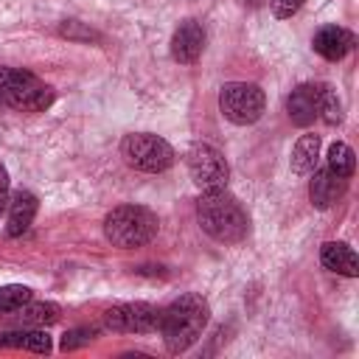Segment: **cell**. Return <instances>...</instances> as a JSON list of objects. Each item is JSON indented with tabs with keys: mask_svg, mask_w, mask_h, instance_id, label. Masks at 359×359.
Wrapping results in <instances>:
<instances>
[{
	"mask_svg": "<svg viewBox=\"0 0 359 359\" xmlns=\"http://www.w3.org/2000/svg\"><path fill=\"white\" fill-rule=\"evenodd\" d=\"M210 317L208 300L202 294H180L177 300H171L165 309H160V334L163 342L168 348V353H182L188 351L205 331Z\"/></svg>",
	"mask_w": 359,
	"mask_h": 359,
	"instance_id": "obj_1",
	"label": "cell"
},
{
	"mask_svg": "<svg viewBox=\"0 0 359 359\" xmlns=\"http://www.w3.org/2000/svg\"><path fill=\"white\" fill-rule=\"evenodd\" d=\"M196 219H199V227L222 244H238L250 230L247 210L224 188L202 191V196L196 202Z\"/></svg>",
	"mask_w": 359,
	"mask_h": 359,
	"instance_id": "obj_2",
	"label": "cell"
},
{
	"mask_svg": "<svg viewBox=\"0 0 359 359\" xmlns=\"http://www.w3.org/2000/svg\"><path fill=\"white\" fill-rule=\"evenodd\" d=\"M157 230H160L157 213H151L143 205H118L104 219V236L121 250H135L149 244L157 236Z\"/></svg>",
	"mask_w": 359,
	"mask_h": 359,
	"instance_id": "obj_3",
	"label": "cell"
},
{
	"mask_svg": "<svg viewBox=\"0 0 359 359\" xmlns=\"http://www.w3.org/2000/svg\"><path fill=\"white\" fill-rule=\"evenodd\" d=\"M0 101L20 112H42L53 104V90L42 84L28 70L3 67L0 73Z\"/></svg>",
	"mask_w": 359,
	"mask_h": 359,
	"instance_id": "obj_4",
	"label": "cell"
},
{
	"mask_svg": "<svg viewBox=\"0 0 359 359\" xmlns=\"http://www.w3.org/2000/svg\"><path fill=\"white\" fill-rule=\"evenodd\" d=\"M121 154L132 168L146 171V174H160V171L171 168V163H174L171 143L163 140L160 135H151V132L126 135L121 143Z\"/></svg>",
	"mask_w": 359,
	"mask_h": 359,
	"instance_id": "obj_5",
	"label": "cell"
},
{
	"mask_svg": "<svg viewBox=\"0 0 359 359\" xmlns=\"http://www.w3.org/2000/svg\"><path fill=\"white\" fill-rule=\"evenodd\" d=\"M264 107H266L264 90L250 81H230L219 93V109L236 126L255 123L264 115Z\"/></svg>",
	"mask_w": 359,
	"mask_h": 359,
	"instance_id": "obj_6",
	"label": "cell"
},
{
	"mask_svg": "<svg viewBox=\"0 0 359 359\" xmlns=\"http://www.w3.org/2000/svg\"><path fill=\"white\" fill-rule=\"evenodd\" d=\"M185 163H188V174L194 180L196 188L202 191H219L227 185V177H230V165L224 160V154L208 143H196L191 146V151L185 154Z\"/></svg>",
	"mask_w": 359,
	"mask_h": 359,
	"instance_id": "obj_7",
	"label": "cell"
},
{
	"mask_svg": "<svg viewBox=\"0 0 359 359\" xmlns=\"http://www.w3.org/2000/svg\"><path fill=\"white\" fill-rule=\"evenodd\" d=\"M104 328L112 334H151L160 328V309L151 303H121L104 311Z\"/></svg>",
	"mask_w": 359,
	"mask_h": 359,
	"instance_id": "obj_8",
	"label": "cell"
},
{
	"mask_svg": "<svg viewBox=\"0 0 359 359\" xmlns=\"http://www.w3.org/2000/svg\"><path fill=\"white\" fill-rule=\"evenodd\" d=\"M205 48V31L196 20H182L171 36V56L180 65H194Z\"/></svg>",
	"mask_w": 359,
	"mask_h": 359,
	"instance_id": "obj_9",
	"label": "cell"
},
{
	"mask_svg": "<svg viewBox=\"0 0 359 359\" xmlns=\"http://www.w3.org/2000/svg\"><path fill=\"white\" fill-rule=\"evenodd\" d=\"M286 112L294 126H311L320 118V84H300L286 98Z\"/></svg>",
	"mask_w": 359,
	"mask_h": 359,
	"instance_id": "obj_10",
	"label": "cell"
},
{
	"mask_svg": "<svg viewBox=\"0 0 359 359\" xmlns=\"http://www.w3.org/2000/svg\"><path fill=\"white\" fill-rule=\"evenodd\" d=\"M311 174L314 177L309 182V199H311L314 208L325 210V208H331L345 194V177H337L328 168H314Z\"/></svg>",
	"mask_w": 359,
	"mask_h": 359,
	"instance_id": "obj_11",
	"label": "cell"
},
{
	"mask_svg": "<svg viewBox=\"0 0 359 359\" xmlns=\"http://www.w3.org/2000/svg\"><path fill=\"white\" fill-rule=\"evenodd\" d=\"M36 196L31 194V191H14L11 196H8V219H6V233L11 236V238H17V236H22L28 227H31V222H34V216H36Z\"/></svg>",
	"mask_w": 359,
	"mask_h": 359,
	"instance_id": "obj_12",
	"label": "cell"
},
{
	"mask_svg": "<svg viewBox=\"0 0 359 359\" xmlns=\"http://www.w3.org/2000/svg\"><path fill=\"white\" fill-rule=\"evenodd\" d=\"M311 45H314V50H317L323 59L339 62V59L353 48V34H348V31L339 28V25H323V28L314 34Z\"/></svg>",
	"mask_w": 359,
	"mask_h": 359,
	"instance_id": "obj_13",
	"label": "cell"
},
{
	"mask_svg": "<svg viewBox=\"0 0 359 359\" xmlns=\"http://www.w3.org/2000/svg\"><path fill=\"white\" fill-rule=\"evenodd\" d=\"M320 261L325 269H331L337 275H348V278L359 275V258L345 241H325L320 250Z\"/></svg>",
	"mask_w": 359,
	"mask_h": 359,
	"instance_id": "obj_14",
	"label": "cell"
},
{
	"mask_svg": "<svg viewBox=\"0 0 359 359\" xmlns=\"http://www.w3.org/2000/svg\"><path fill=\"white\" fill-rule=\"evenodd\" d=\"M11 317H14V323L20 328H45V325L59 320V306L56 303H31L28 300L20 309H14Z\"/></svg>",
	"mask_w": 359,
	"mask_h": 359,
	"instance_id": "obj_15",
	"label": "cell"
},
{
	"mask_svg": "<svg viewBox=\"0 0 359 359\" xmlns=\"http://www.w3.org/2000/svg\"><path fill=\"white\" fill-rule=\"evenodd\" d=\"M0 348H22V351H34V353H48L50 351V337L42 328L3 331L0 334Z\"/></svg>",
	"mask_w": 359,
	"mask_h": 359,
	"instance_id": "obj_16",
	"label": "cell"
},
{
	"mask_svg": "<svg viewBox=\"0 0 359 359\" xmlns=\"http://www.w3.org/2000/svg\"><path fill=\"white\" fill-rule=\"evenodd\" d=\"M317 157H320V137L317 135H303L292 149V171L297 177L311 174L317 168Z\"/></svg>",
	"mask_w": 359,
	"mask_h": 359,
	"instance_id": "obj_17",
	"label": "cell"
},
{
	"mask_svg": "<svg viewBox=\"0 0 359 359\" xmlns=\"http://www.w3.org/2000/svg\"><path fill=\"white\" fill-rule=\"evenodd\" d=\"M325 168L328 171H334L337 177H351L353 174V168H356V157H353V149L348 146V143H331V149H328V157H325Z\"/></svg>",
	"mask_w": 359,
	"mask_h": 359,
	"instance_id": "obj_18",
	"label": "cell"
},
{
	"mask_svg": "<svg viewBox=\"0 0 359 359\" xmlns=\"http://www.w3.org/2000/svg\"><path fill=\"white\" fill-rule=\"evenodd\" d=\"M28 300H31V289L28 286H22V283L0 286V314H11L14 309H20Z\"/></svg>",
	"mask_w": 359,
	"mask_h": 359,
	"instance_id": "obj_19",
	"label": "cell"
},
{
	"mask_svg": "<svg viewBox=\"0 0 359 359\" xmlns=\"http://www.w3.org/2000/svg\"><path fill=\"white\" fill-rule=\"evenodd\" d=\"M320 118H323L325 123H339V118H342L339 95H337V90H331L328 84H320Z\"/></svg>",
	"mask_w": 359,
	"mask_h": 359,
	"instance_id": "obj_20",
	"label": "cell"
},
{
	"mask_svg": "<svg viewBox=\"0 0 359 359\" xmlns=\"http://www.w3.org/2000/svg\"><path fill=\"white\" fill-rule=\"evenodd\" d=\"M95 328H73V331H67L65 337H62V351H76V348H81V345H87V342H93L95 339Z\"/></svg>",
	"mask_w": 359,
	"mask_h": 359,
	"instance_id": "obj_21",
	"label": "cell"
},
{
	"mask_svg": "<svg viewBox=\"0 0 359 359\" xmlns=\"http://www.w3.org/2000/svg\"><path fill=\"white\" fill-rule=\"evenodd\" d=\"M303 6V0H269V8L278 20H286L292 14H297V8Z\"/></svg>",
	"mask_w": 359,
	"mask_h": 359,
	"instance_id": "obj_22",
	"label": "cell"
},
{
	"mask_svg": "<svg viewBox=\"0 0 359 359\" xmlns=\"http://www.w3.org/2000/svg\"><path fill=\"white\" fill-rule=\"evenodd\" d=\"M62 34L65 36H70V39H95V34L93 31H87V28H81V22H65L62 25Z\"/></svg>",
	"mask_w": 359,
	"mask_h": 359,
	"instance_id": "obj_23",
	"label": "cell"
},
{
	"mask_svg": "<svg viewBox=\"0 0 359 359\" xmlns=\"http://www.w3.org/2000/svg\"><path fill=\"white\" fill-rule=\"evenodd\" d=\"M8 208V171L0 165V216Z\"/></svg>",
	"mask_w": 359,
	"mask_h": 359,
	"instance_id": "obj_24",
	"label": "cell"
}]
</instances>
